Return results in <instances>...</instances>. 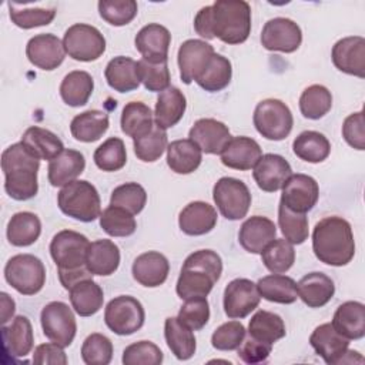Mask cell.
I'll use <instances>...</instances> for the list:
<instances>
[{"label": "cell", "instance_id": "836d02e7", "mask_svg": "<svg viewBox=\"0 0 365 365\" xmlns=\"http://www.w3.org/2000/svg\"><path fill=\"white\" fill-rule=\"evenodd\" d=\"M202 160L201 148L190 138L175 140L167 145V164L175 174L194 173Z\"/></svg>", "mask_w": 365, "mask_h": 365}, {"label": "cell", "instance_id": "8d00e7d4", "mask_svg": "<svg viewBox=\"0 0 365 365\" xmlns=\"http://www.w3.org/2000/svg\"><path fill=\"white\" fill-rule=\"evenodd\" d=\"M164 336L171 354H174L177 359L187 361L195 354V336L188 327L180 322L177 317L165 318Z\"/></svg>", "mask_w": 365, "mask_h": 365}, {"label": "cell", "instance_id": "bcb514c9", "mask_svg": "<svg viewBox=\"0 0 365 365\" xmlns=\"http://www.w3.org/2000/svg\"><path fill=\"white\" fill-rule=\"evenodd\" d=\"M9 14L11 21L24 30L47 26L50 24L56 17V9H44V7H34L29 3L20 4V3H11L9 1Z\"/></svg>", "mask_w": 365, "mask_h": 365}, {"label": "cell", "instance_id": "b9f144b4", "mask_svg": "<svg viewBox=\"0 0 365 365\" xmlns=\"http://www.w3.org/2000/svg\"><path fill=\"white\" fill-rule=\"evenodd\" d=\"M292 150L299 160L317 164L327 160L331 153V143L322 133L307 130L295 137Z\"/></svg>", "mask_w": 365, "mask_h": 365}, {"label": "cell", "instance_id": "4fadbf2b", "mask_svg": "<svg viewBox=\"0 0 365 365\" xmlns=\"http://www.w3.org/2000/svg\"><path fill=\"white\" fill-rule=\"evenodd\" d=\"M302 43L301 27L291 19L274 17L261 31V44L269 51L294 53Z\"/></svg>", "mask_w": 365, "mask_h": 365}, {"label": "cell", "instance_id": "8992f818", "mask_svg": "<svg viewBox=\"0 0 365 365\" xmlns=\"http://www.w3.org/2000/svg\"><path fill=\"white\" fill-rule=\"evenodd\" d=\"M252 121L257 131L271 141L287 138L294 125V117L289 107L278 98L259 101L254 110Z\"/></svg>", "mask_w": 365, "mask_h": 365}, {"label": "cell", "instance_id": "d590c367", "mask_svg": "<svg viewBox=\"0 0 365 365\" xmlns=\"http://www.w3.org/2000/svg\"><path fill=\"white\" fill-rule=\"evenodd\" d=\"M108 114L100 110H87L77 114L70 123L71 135L81 143H94L108 130Z\"/></svg>", "mask_w": 365, "mask_h": 365}, {"label": "cell", "instance_id": "6f0895ef", "mask_svg": "<svg viewBox=\"0 0 365 365\" xmlns=\"http://www.w3.org/2000/svg\"><path fill=\"white\" fill-rule=\"evenodd\" d=\"M81 358L87 365H107L113 358L111 341L98 332L90 334L81 345Z\"/></svg>", "mask_w": 365, "mask_h": 365}, {"label": "cell", "instance_id": "ac0fdd59", "mask_svg": "<svg viewBox=\"0 0 365 365\" xmlns=\"http://www.w3.org/2000/svg\"><path fill=\"white\" fill-rule=\"evenodd\" d=\"M26 56L33 66L51 71L64 61L66 50L63 41L57 36L43 33L29 40L26 46Z\"/></svg>", "mask_w": 365, "mask_h": 365}, {"label": "cell", "instance_id": "f35d334b", "mask_svg": "<svg viewBox=\"0 0 365 365\" xmlns=\"http://www.w3.org/2000/svg\"><path fill=\"white\" fill-rule=\"evenodd\" d=\"M41 234L40 218L30 211L16 212L7 224V240L14 247H29Z\"/></svg>", "mask_w": 365, "mask_h": 365}, {"label": "cell", "instance_id": "9c48e42d", "mask_svg": "<svg viewBox=\"0 0 365 365\" xmlns=\"http://www.w3.org/2000/svg\"><path fill=\"white\" fill-rule=\"evenodd\" d=\"M212 198L221 215L230 221L241 220L251 205V192L244 181L234 177L220 178L212 188Z\"/></svg>", "mask_w": 365, "mask_h": 365}, {"label": "cell", "instance_id": "1f68e13d", "mask_svg": "<svg viewBox=\"0 0 365 365\" xmlns=\"http://www.w3.org/2000/svg\"><path fill=\"white\" fill-rule=\"evenodd\" d=\"M86 265L93 275L108 277L120 265V250L111 240H97L90 242Z\"/></svg>", "mask_w": 365, "mask_h": 365}, {"label": "cell", "instance_id": "816d5d0a", "mask_svg": "<svg viewBox=\"0 0 365 365\" xmlns=\"http://www.w3.org/2000/svg\"><path fill=\"white\" fill-rule=\"evenodd\" d=\"M278 225L284 238L292 245L302 244L309 235L307 215L294 212L281 202L278 205Z\"/></svg>", "mask_w": 365, "mask_h": 365}, {"label": "cell", "instance_id": "484cf974", "mask_svg": "<svg viewBox=\"0 0 365 365\" xmlns=\"http://www.w3.org/2000/svg\"><path fill=\"white\" fill-rule=\"evenodd\" d=\"M217 210L204 201H192L187 204L180 215V230L191 237L208 234L217 225Z\"/></svg>", "mask_w": 365, "mask_h": 365}, {"label": "cell", "instance_id": "4316f807", "mask_svg": "<svg viewBox=\"0 0 365 365\" xmlns=\"http://www.w3.org/2000/svg\"><path fill=\"white\" fill-rule=\"evenodd\" d=\"M297 294L309 308L327 305L335 294L334 281L324 272H309L297 284Z\"/></svg>", "mask_w": 365, "mask_h": 365}, {"label": "cell", "instance_id": "52a82bcc", "mask_svg": "<svg viewBox=\"0 0 365 365\" xmlns=\"http://www.w3.org/2000/svg\"><path fill=\"white\" fill-rule=\"evenodd\" d=\"M4 278L17 292L34 295L46 282V268L40 258L31 254H17L4 267Z\"/></svg>", "mask_w": 365, "mask_h": 365}, {"label": "cell", "instance_id": "6125c7cd", "mask_svg": "<svg viewBox=\"0 0 365 365\" xmlns=\"http://www.w3.org/2000/svg\"><path fill=\"white\" fill-rule=\"evenodd\" d=\"M365 123L364 111H356L349 114L342 124V137L348 145L355 150H365Z\"/></svg>", "mask_w": 365, "mask_h": 365}, {"label": "cell", "instance_id": "7dc6e473", "mask_svg": "<svg viewBox=\"0 0 365 365\" xmlns=\"http://www.w3.org/2000/svg\"><path fill=\"white\" fill-rule=\"evenodd\" d=\"M332 107L331 91L321 84L307 87L299 97V111L308 120L322 118Z\"/></svg>", "mask_w": 365, "mask_h": 365}, {"label": "cell", "instance_id": "e0dca14e", "mask_svg": "<svg viewBox=\"0 0 365 365\" xmlns=\"http://www.w3.org/2000/svg\"><path fill=\"white\" fill-rule=\"evenodd\" d=\"M334 66L349 76L365 77V38L361 36H348L338 40L332 47Z\"/></svg>", "mask_w": 365, "mask_h": 365}, {"label": "cell", "instance_id": "e7e4bbea", "mask_svg": "<svg viewBox=\"0 0 365 365\" xmlns=\"http://www.w3.org/2000/svg\"><path fill=\"white\" fill-rule=\"evenodd\" d=\"M33 362L37 365H66L67 356L64 346L56 342H46L34 348Z\"/></svg>", "mask_w": 365, "mask_h": 365}, {"label": "cell", "instance_id": "9a60e30c", "mask_svg": "<svg viewBox=\"0 0 365 365\" xmlns=\"http://www.w3.org/2000/svg\"><path fill=\"white\" fill-rule=\"evenodd\" d=\"M257 284L248 278H235L224 289V312L228 318H245L259 304Z\"/></svg>", "mask_w": 365, "mask_h": 365}, {"label": "cell", "instance_id": "681fc988", "mask_svg": "<svg viewBox=\"0 0 365 365\" xmlns=\"http://www.w3.org/2000/svg\"><path fill=\"white\" fill-rule=\"evenodd\" d=\"M93 160L96 165L106 173L121 170L127 163V151L124 141L118 137L107 138L94 151Z\"/></svg>", "mask_w": 365, "mask_h": 365}, {"label": "cell", "instance_id": "f5cc1de1", "mask_svg": "<svg viewBox=\"0 0 365 365\" xmlns=\"http://www.w3.org/2000/svg\"><path fill=\"white\" fill-rule=\"evenodd\" d=\"M134 153L138 160L144 163H154L157 161L163 153L167 150V133L165 130L160 128L157 124L143 137L134 138Z\"/></svg>", "mask_w": 365, "mask_h": 365}, {"label": "cell", "instance_id": "4dcf8cb0", "mask_svg": "<svg viewBox=\"0 0 365 365\" xmlns=\"http://www.w3.org/2000/svg\"><path fill=\"white\" fill-rule=\"evenodd\" d=\"M187 108V100L182 91L177 87H168L157 97L154 108V123L163 128L174 127L184 115Z\"/></svg>", "mask_w": 365, "mask_h": 365}, {"label": "cell", "instance_id": "11a10c76", "mask_svg": "<svg viewBox=\"0 0 365 365\" xmlns=\"http://www.w3.org/2000/svg\"><path fill=\"white\" fill-rule=\"evenodd\" d=\"M137 70L140 81L148 91L161 93L170 87V70L165 61H148L138 60Z\"/></svg>", "mask_w": 365, "mask_h": 365}, {"label": "cell", "instance_id": "44dd1931", "mask_svg": "<svg viewBox=\"0 0 365 365\" xmlns=\"http://www.w3.org/2000/svg\"><path fill=\"white\" fill-rule=\"evenodd\" d=\"M171 43V34L167 27L158 23H150L144 26L135 36L134 44L137 51L148 61H165L168 60V48Z\"/></svg>", "mask_w": 365, "mask_h": 365}, {"label": "cell", "instance_id": "83f0119b", "mask_svg": "<svg viewBox=\"0 0 365 365\" xmlns=\"http://www.w3.org/2000/svg\"><path fill=\"white\" fill-rule=\"evenodd\" d=\"M86 168L84 155L71 148H64L56 158L48 161L47 177L53 187H64L66 184L77 180Z\"/></svg>", "mask_w": 365, "mask_h": 365}, {"label": "cell", "instance_id": "60d3db41", "mask_svg": "<svg viewBox=\"0 0 365 365\" xmlns=\"http://www.w3.org/2000/svg\"><path fill=\"white\" fill-rule=\"evenodd\" d=\"M121 131L134 138L143 137L154 127V114L151 108L141 101H130L124 106L121 113Z\"/></svg>", "mask_w": 365, "mask_h": 365}, {"label": "cell", "instance_id": "8fae6325", "mask_svg": "<svg viewBox=\"0 0 365 365\" xmlns=\"http://www.w3.org/2000/svg\"><path fill=\"white\" fill-rule=\"evenodd\" d=\"M90 241L86 235L73 231H58L50 242V255L57 269H77L86 267Z\"/></svg>", "mask_w": 365, "mask_h": 365}, {"label": "cell", "instance_id": "7a4b0ae2", "mask_svg": "<svg viewBox=\"0 0 365 365\" xmlns=\"http://www.w3.org/2000/svg\"><path fill=\"white\" fill-rule=\"evenodd\" d=\"M315 257L331 267H344L355 255V240L351 224L342 217H325L312 231Z\"/></svg>", "mask_w": 365, "mask_h": 365}, {"label": "cell", "instance_id": "2e32d148", "mask_svg": "<svg viewBox=\"0 0 365 365\" xmlns=\"http://www.w3.org/2000/svg\"><path fill=\"white\" fill-rule=\"evenodd\" d=\"M214 53V47L204 40L190 38L181 43L177 54L181 81L184 84L195 81L207 67Z\"/></svg>", "mask_w": 365, "mask_h": 365}, {"label": "cell", "instance_id": "ab89813d", "mask_svg": "<svg viewBox=\"0 0 365 365\" xmlns=\"http://www.w3.org/2000/svg\"><path fill=\"white\" fill-rule=\"evenodd\" d=\"M94 90L91 74L83 70H74L64 76L60 84V96L70 107H81L87 104Z\"/></svg>", "mask_w": 365, "mask_h": 365}, {"label": "cell", "instance_id": "603a6c76", "mask_svg": "<svg viewBox=\"0 0 365 365\" xmlns=\"http://www.w3.org/2000/svg\"><path fill=\"white\" fill-rule=\"evenodd\" d=\"M309 344L314 351L324 359L325 364L336 365L341 364L344 355L346 354L349 341L339 335L334 329L331 322H327L321 324L312 331L309 336Z\"/></svg>", "mask_w": 365, "mask_h": 365}, {"label": "cell", "instance_id": "d4e9b609", "mask_svg": "<svg viewBox=\"0 0 365 365\" xmlns=\"http://www.w3.org/2000/svg\"><path fill=\"white\" fill-rule=\"evenodd\" d=\"M134 279L147 288H155L165 282L170 272V262L158 251H147L138 255L131 267Z\"/></svg>", "mask_w": 365, "mask_h": 365}, {"label": "cell", "instance_id": "cb8c5ba5", "mask_svg": "<svg viewBox=\"0 0 365 365\" xmlns=\"http://www.w3.org/2000/svg\"><path fill=\"white\" fill-rule=\"evenodd\" d=\"M275 237L277 227L274 221L262 215H252L245 220L238 232L240 245L251 254H261Z\"/></svg>", "mask_w": 365, "mask_h": 365}, {"label": "cell", "instance_id": "5bb4252c", "mask_svg": "<svg viewBox=\"0 0 365 365\" xmlns=\"http://www.w3.org/2000/svg\"><path fill=\"white\" fill-rule=\"evenodd\" d=\"M279 202L288 210L307 214L314 208L319 197V187L315 178L307 174H291L282 185Z\"/></svg>", "mask_w": 365, "mask_h": 365}, {"label": "cell", "instance_id": "3957f363", "mask_svg": "<svg viewBox=\"0 0 365 365\" xmlns=\"http://www.w3.org/2000/svg\"><path fill=\"white\" fill-rule=\"evenodd\" d=\"M40 160L21 143H14L1 153L4 190L16 201H27L38 191L37 173Z\"/></svg>", "mask_w": 365, "mask_h": 365}, {"label": "cell", "instance_id": "91938a15", "mask_svg": "<svg viewBox=\"0 0 365 365\" xmlns=\"http://www.w3.org/2000/svg\"><path fill=\"white\" fill-rule=\"evenodd\" d=\"M164 359L161 349L151 341L134 342L123 351L124 365H160Z\"/></svg>", "mask_w": 365, "mask_h": 365}, {"label": "cell", "instance_id": "277c9868", "mask_svg": "<svg viewBox=\"0 0 365 365\" xmlns=\"http://www.w3.org/2000/svg\"><path fill=\"white\" fill-rule=\"evenodd\" d=\"M222 274V259L212 250H198L190 254L177 279L175 291L181 299L207 297Z\"/></svg>", "mask_w": 365, "mask_h": 365}, {"label": "cell", "instance_id": "ee69618b", "mask_svg": "<svg viewBox=\"0 0 365 365\" xmlns=\"http://www.w3.org/2000/svg\"><path fill=\"white\" fill-rule=\"evenodd\" d=\"M248 334L251 338L274 345V342L285 336L287 331L285 324L278 314L259 309L250 319Z\"/></svg>", "mask_w": 365, "mask_h": 365}, {"label": "cell", "instance_id": "7c38bea8", "mask_svg": "<svg viewBox=\"0 0 365 365\" xmlns=\"http://www.w3.org/2000/svg\"><path fill=\"white\" fill-rule=\"evenodd\" d=\"M43 334L61 346H70L76 332L77 322L71 308L61 301H53L44 305L40 314Z\"/></svg>", "mask_w": 365, "mask_h": 365}, {"label": "cell", "instance_id": "680465c9", "mask_svg": "<svg viewBox=\"0 0 365 365\" xmlns=\"http://www.w3.org/2000/svg\"><path fill=\"white\" fill-rule=\"evenodd\" d=\"M177 318L191 331L202 329L210 319V304L207 301V297L185 299L178 311Z\"/></svg>", "mask_w": 365, "mask_h": 365}, {"label": "cell", "instance_id": "5b68a950", "mask_svg": "<svg viewBox=\"0 0 365 365\" xmlns=\"http://www.w3.org/2000/svg\"><path fill=\"white\" fill-rule=\"evenodd\" d=\"M57 205L63 214L81 222L100 218L101 201L97 188L86 180H74L57 194Z\"/></svg>", "mask_w": 365, "mask_h": 365}, {"label": "cell", "instance_id": "f1b7e54d", "mask_svg": "<svg viewBox=\"0 0 365 365\" xmlns=\"http://www.w3.org/2000/svg\"><path fill=\"white\" fill-rule=\"evenodd\" d=\"M334 329L346 338L361 339L365 335V305L358 301H346L341 304L332 318Z\"/></svg>", "mask_w": 365, "mask_h": 365}, {"label": "cell", "instance_id": "c3c4849f", "mask_svg": "<svg viewBox=\"0 0 365 365\" xmlns=\"http://www.w3.org/2000/svg\"><path fill=\"white\" fill-rule=\"evenodd\" d=\"M261 259L269 272L284 274L295 262V250L285 238H275L262 250Z\"/></svg>", "mask_w": 365, "mask_h": 365}, {"label": "cell", "instance_id": "f6af8a7d", "mask_svg": "<svg viewBox=\"0 0 365 365\" xmlns=\"http://www.w3.org/2000/svg\"><path fill=\"white\" fill-rule=\"evenodd\" d=\"M232 77L231 61L222 54L214 53L204 71L197 77L195 83L208 93L224 90Z\"/></svg>", "mask_w": 365, "mask_h": 365}, {"label": "cell", "instance_id": "9f6ffc18", "mask_svg": "<svg viewBox=\"0 0 365 365\" xmlns=\"http://www.w3.org/2000/svg\"><path fill=\"white\" fill-rule=\"evenodd\" d=\"M98 13L108 24L120 27L134 20L138 7L134 0H100Z\"/></svg>", "mask_w": 365, "mask_h": 365}, {"label": "cell", "instance_id": "f907efd6", "mask_svg": "<svg viewBox=\"0 0 365 365\" xmlns=\"http://www.w3.org/2000/svg\"><path fill=\"white\" fill-rule=\"evenodd\" d=\"M100 227L110 237H128L137 230L134 215L124 208L108 205L100 214Z\"/></svg>", "mask_w": 365, "mask_h": 365}, {"label": "cell", "instance_id": "d6a6232c", "mask_svg": "<svg viewBox=\"0 0 365 365\" xmlns=\"http://www.w3.org/2000/svg\"><path fill=\"white\" fill-rule=\"evenodd\" d=\"M104 77L107 84L118 91V93H128L140 86V77L137 70V61L125 56H117L111 58L104 70Z\"/></svg>", "mask_w": 365, "mask_h": 365}, {"label": "cell", "instance_id": "03108f58", "mask_svg": "<svg viewBox=\"0 0 365 365\" xmlns=\"http://www.w3.org/2000/svg\"><path fill=\"white\" fill-rule=\"evenodd\" d=\"M58 274V279L61 282V285L68 291L71 287H74L77 282L83 281V279H90L93 278V274L90 272V269L86 267L77 268V269H57Z\"/></svg>", "mask_w": 365, "mask_h": 365}, {"label": "cell", "instance_id": "d6986e66", "mask_svg": "<svg viewBox=\"0 0 365 365\" xmlns=\"http://www.w3.org/2000/svg\"><path fill=\"white\" fill-rule=\"evenodd\" d=\"M252 177L259 190L275 192L282 188L292 174L289 163L279 154H264L252 168Z\"/></svg>", "mask_w": 365, "mask_h": 365}, {"label": "cell", "instance_id": "7bdbcfd3", "mask_svg": "<svg viewBox=\"0 0 365 365\" xmlns=\"http://www.w3.org/2000/svg\"><path fill=\"white\" fill-rule=\"evenodd\" d=\"M261 298L275 304H294L298 298L297 282L282 274H271L262 277L257 282Z\"/></svg>", "mask_w": 365, "mask_h": 365}, {"label": "cell", "instance_id": "e575fe53", "mask_svg": "<svg viewBox=\"0 0 365 365\" xmlns=\"http://www.w3.org/2000/svg\"><path fill=\"white\" fill-rule=\"evenodd\" d=\"M20 143L34 157H37L38 160H47V161H51L64 150L63 141L53 131L37 127V125L29 127L23 133Z\"/></svg>", "mask_w": 365, "mask_h": 365}, {"label": "cell", "instance_id": "94428289", "mask_svg": "<svg viewBox=\"0 0 365 365\" xmlns=\"http://www.w3.org/2000/svg\"><path fill=\"white\" fill-rule=\"evenodd\" d=\"M247 329L240 321H228L220 325L211 335V345L218 351H234L245 339Z\"/></svg>", "mask_w": 365, "mask_h": 365}, {"label": "cell", "instance_id": "db71d44e", "mask_svg": "<svg viewBox=\"0 0 365 365\" xmlns=\"http://www.w3.org/2000/svg\"><path fill=\"white\" fill-rule=\"evenodd\" d=\"M147 202V192L137 182H125L115 187L110 197V205L124 208L133 215L140 214Z\"/></svg>", "mask_w": 365, "mask_h": 365}, {"label": "cell", "instance_id": "30bf717a", "mask_svg": "<svg viewBox=\"0 0 365 365\" xmlns=\"http://www.w3.org/2000/svg\"><path fill=\"white\" fill-rule=\"evenodd\" d=\"M145 319L141 302L131 295L113 298L104 309V322L117 335H131L137 332Z\"/></svg>", "mask_w": 365, "mask_h": 365}, {"label": "cell", "instance_id": "003e7915", "mask_svg": "<svg viewBox=\"0 0 365 365\" xmlns=\"http://www.w3.org/2000/svg\"><path fill=\"white\" fill-rule=\"evenodd\" d=\"M0 299H1V325H6V322L13 317L14 311H16V304L14 299L10 298L9 294L1 292L0 294Z\"/></svg>", "mask_w": 365, "mask_h": 365}, {"label": "cell", "instance_id": "74e56055", "mask_svg": "<svg viewBox=\"0 0 365 365\" xmlns=\"http://www.w3.org/2000/svg\"><path fill=\"white\" fill-rule=\"evenodd\" d=\"M70 302L76 314L80 317H91L98 312L104 302V292L101 287L90 279H83L68 289Z\"/></svg>", "mask_w": 365, "mask_h": 365}, {"label": "cell", "instance_id": "7402d4cb", "mask_svg": "<svg viewBox=\"0 0 365 365\" xmlns=\"http://www.w3.org/2000/svg\"><path fill=\"white\" fill-rule=\"evenodd\" d=\"M221 163L232 170L247 171L255 167L258 160L262 155L259 144L245 135L232 137L225 148L221 151Z\"/></svg>", "mask_w": 365, "mask_h": 365}, {"label": "cell", "instance_id": "ffe728a7", "mask_svg": "<svg viewBox=\"0 0 365 365\" xmlns=\"http://www.w3.org/2000/svg\"><path fill=\"white\" fill-rule=\"evenodd\" d=\"M188 138L205 154H221L232 138L230 128L215 118H200L190 128Z\"/></svg>", "mask_w": 365, "mask_h": 365}, {"label": "cell", "instance_id": "ba28073f", "mask_svg": "<svg viewBox=\"0 0 365 365\" xmlns=\"http://www.w3.org/2000/svg\"><path fill=\"white\" fill-rule=\"evenodd\" d=\"M66 54L76 61H96L106 51V38L101 31L90 24L76 23L70 26L63 37Z\"/></svg>", "mask_w": 365, "mask_h": 365}, {"label": "cell", "instance_id": "be15d7a7", "mask_svg": "<svg viewBox=\"0 0 365 365\" xmlns=\"http://www.w3.org/2000/svg\"><path fill=\"white\" fill-rule=\"evenodd\" d=\"M272 351V345L258 341L255 338L244 339L242 344L237 348L238 358L245 364H261L265 362Z\"/></svg>", "mask_w": 365, "mask_h": 365}, {"label": "cell", "instance_id": "f546056e", "mask_svg": "<svg viewBox=\"0 0 365 365\" xmlns=\"http://www.w3.org/2000/svg\"><path fill=\"white\" fill-rule=\"evenodd\" d=\"M1 335L6 352L14 358L27 356L34 344L31 322L24 315H17L13 318L9 327H1Z\"/></svg>", "mask_w": 365, "mask_h": 365}, {"label": "cell", "instance_id": "6da1fadb", "mask_svg": "<svg viewBox=\"0 0 365 365\" xmlns=\"http://www.w3.org/2000/svg\"><path fill=\"white\" fill-rule=\"evenodd\" d=\"M194 30L205 40L241 44L251 33V7L244 0H217L197 11Z\"/></svg>", "mask_w": 365, "mask_h": 365}]
</instances>
